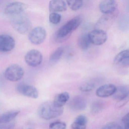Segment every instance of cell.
<instances>
[{
  "mask_svg": "<svg viewBox=\"0 0 129 129\" xmlns=\"http://www.w3.org/2000/svg\"><path fill=\"white\" fill-rule=\"evenodd\" d=\"M63 112V107H57L53 102H45L39 108L38 114L43 119L49 120L60 116Z\"/></svg>",
  "mask_w": 129,
  "mask_h": 129,
  "instance_id": "cell-1",
  "label": "cell"
},
{
  "mask_svg": "<svg viewBox=\"0 0 129 129\" xmlns=\"http://www.w3.org/2000/svg\"><path fill=\"white\" fill-rule=\"evenodd\" d=\"M12 24L16 30L21 34L30 31L31 24L28 16L23 13L14 15L12 19Z\"/></svg>",
  "mask_w": 129,
  "mask_h": 129,
  "instance_id": "cell-2",
  "label": "cell"
},
{
  "mask_svg": "<svg viewBox=\"0 0 129 129\" xmlns=\"http://www.w3.org/2000/svg\"><path fill=\"white\" fill-rule=\"evenodd\" d=\"M82 22V18L80 16H76L71 19L57 31L56 38L59 40L68 38L74 31L78 27Z\"/></svg>",
  "mask_w": 129,
  "mask_h": 129,
  "instance_id": "cell-3",
  "label": "cell"
},
{
  "mask_svg": "<svg viewBox=\"0 0 129 129\" xmlns=\"http://www.w3.org/2000/svg\"><path fill=\"white\" fill-rule=\"evenodd\" d=\"M16 110L9 111L0 116V129H12L15 126V120L19 114Z\"/></svg>",
  "mask_w": 129,
  "mask_h": 129,
  "instance_id": "cell-4",
  "label": "cell"
},
{
  "mask_svg": "<svg viewBox=\"0 0 129 129\" xmlns=\"http://www.w3.org/2000/svg\"><path fill=\"white\" fill-rule=\"evenodd\" d=\"M24 74L23 69L16 64L9 66L5 72L4 76L8 80L16 81L21 80Z\"/></svg>",
  "mask_w": 129,
  "mask_h": 129,
  "instance_id": "cell-5",
  "label": "cell"
},
{
  "mask_svg": "<svg viewBox=\"0 0 129 129\" xmlns=\"http://www.w3.org/2000/svg\"><path fill=\"white\" fill-rule=\"evenodd\" d=\"M46 37V32L44 28L37 27L30 30L28 36V39L31 43L35 45H39L45 40Z\"/></svg>",
  "mask_w": 129,
  "mask_h": 129,
  "instance_id": "cell-6",
  "label": "cell"
},
{
  "mask_svg": "<svg viewBox=\"0 0 129 129\" xmlns=\"http://www.w3.org/2000/svg\"><path fill=\"white\" fill-rule=\"evenodd\" d=\"M26 63L29 66L35 67L40 64L43 60V56L38 50H31L27 53L25 56Z\"/></svg>",
  "mask_w": 129,
  "mask_h": 129,
  "instance_id": "cell-7",
  "label": "cell"
},
{
  "mask_svg": "<svg viewBox=\"0 0 129 129\" xmlns=\"http://www.w3.org/2000/svg\"><path fill=\"white\" fill-rule=\"evenodd\" d=\"M16 89L22 95L32 99H37L39 95L38 91L36 87L25 83H20L18 84Z\"/></svg>",
  "mask_w": 129,
  "mask_h": 129,
  "instance_id": "cell-8",
  "label": "cell"
},
{
  "mask_svg": "<svg viewBox=\"0 0 129 129\" xmlns=\"http://www.w3.org/2000/svg\"><path fill=\"white\" fill-rule=\"evenodd\" d=\"M90 42L95 45H102L105 43L108 38L107 34L102 29H96L88 34Z\"/></svg>",
  "mask_w": 129,
  "mask_h": 129,
  "instance_id": "cell-9",
  "label": "cell"
},
{
  "mask_svg": "<svg viewBox=\"0 0 129 129\" xmlns=\"http://www.w3.org/2000/svg\"><path fill=\"white\" fill-rule=\"evenodd\" d=\"M15 41L13 37L9 35H0V51L6 52L12 50L15 47Z\"/></svg>",
  "mask_w": 129,
  "mask_h": 129,
  "instance_id": "cell-10",
  "label": "cell"
},
{
  "mask_svg": "<svg viewBox=\"0 0 129 129\" xmlns=\"http://www.w3.org/2000/svg\"><path fill=\"white\" fill-rule=\"evenodd\" d=\"M27 8V5L23 3L18 2H13L6 6L4 12L7 15H14L23 13Z\"/></svg>",
  "mask_w": 129,
  "mask_h": 129,
  "instance_id": "cell-11",
  "label": "cell"
},
{
  "mask_svg": "<svg viewBox=\"0 0 129 129\" xmlns=\"http://www.w3.org/2000/svg\"><path fill=\"white\" fill-rule=\"evenodd\" d=\"M87 106L86 100L81 96H78L72 99L69 103V108L75 111H80L84 110Z\"/></svg>",
  "mask_w": 129,
  "mask_h": 129,
  "instance_id": "cell-12",
  "label": "cell"
},
{
  "mask_svg": "<svg viewBox=\"0 0 129 129\" xmlns=\"http://www.w3.org/2000/svg\"><path fill=\"white\" fill-rule=\"evenodd\" d=\"M116 88L117 87L112 84H105L98 88L96 91V94L100 97H108L114 94Z\"/></svg>",
  "mask_w": 129,
  "mask_h": 129,
  "instance_id": "cell-13",
  "label": "cell"
},
{
  "mask_svg": "<svg viewBox=\"0 0 129 129\" xmlns=\"http://www.w3.org/2000/svg\"><path fill=\"white\" fill-rule=\"evenodd\" d=\"M117 4L113 0H104L100 2L99 8L100 11L105 14L113 13L116 9Z\"/></svg>",
  "mask_w": 129,
  "mask_h": 129,
  "instance_id": "cell-14",
  "label": "cell"
},
{
  "mask_svg": "<svg viewBox=\"0 0 129 129\" xmlns=\"http://www.w3.org/2000/svg\"><path fill=\"white\" fill-rule=\"evenodd\" d=\"M49 9L52 13L64 12L67 10V5L64 1L53 0L50 2Z\"/></svg>",
  "mask_w": 129,
  "mask_h": 129,
  "instance_id": "cell-15",
  "label": "cell"
},
{
  "mask_svg": "<svg viewBox=\"0 0 129 129\" xmlns=\"http://www.w3.org/2000/svg\"><path fill=\"white\" fill-rule=\"evenodd\" d=\"M129 56V50H123L118 53L115 57L114 63L116 64H120L123 66H128Z\"/></svg>",
  "mask_w": 129,
  "mask_h": 129,
  "instance_id": "cell-16",
  "label": "cell"
},
{
  "mask_svg": "<svg viewBox=\"0 0 129 129\" xmlns=\"http://www.w3.org/2000/svg\"><path fill=\"white\" fill-rule=\"evenodd\" d=\"M129 89L126 86H121L116 88L113 95V98L118 101L129 97Z\"/></svg>",
  "mask_w": 129,
  "mask_h": 129,
  "instance_id": "cell-17",
  "label": "cell"
},
{
  "mask_svg": "<svg viewBox=\"0 0 129 129\" xmlns=\"http://www.w3.org/2000/svg\"><path fill=\"white\" fill-rule=\"evenodd\" d=\"M87 123V119L86 116L82 115H79L72 124V129H85Z\"/></svg>",
  "mask_w": 129,
  "mask_h": 129,
  "instance_id": "cell-18",
  "label": "cell"
},
{
  "mask_svg": "<svg viewBox=\"0 0 129 129\" xmlns=\"http://www.w3.org/2000/svg\"><path fill=\"white\" fill-rule=\"evenodd\" d=\"M69 98V93L67 92H64L57 95L53 103L57 107H62L68 101Z\"/></svg>",
  "mask_w": 129,
  "mask_h": 129,
  "instance_id": "cell-19",
  "label": "cell"
},
{
  "mask_svg": "<svg viewBox=\"0 0 129 129\" xmlns=\"http://www.w3.org/2000/svg\"><path fill=\"white\" fill-rule=\"evenodd\" d=\"M90 42L88 34H84L81 35L78 38V46L80 49L83 50H86L88 49L90 45Z\"/></svg>",
  "mask_w": 129,
  "mask_h": 129,
  "instance_id": "cell-20",
  "label": "cell"
},
{
  "mask_svg": "<svg viewBox=\"0 0 129 129\" xmlns=\"http://www.w3.org/2000/svg\"><path fill=\"white\" fill-rule=\"evenodd\" d=\"M63 53V48L59 47L52 53L49 58V61L52 64L56 63L61 58Z\"/></svg>",
  "mask_w": 129,
  "mask_h": 129,
  "instance_id": "cell-21",
  "label": "cell"
},
{
  "mask_svg": "<svg viewBox=\"0 0 129 129\" xmlns=\"http://www.w3.org/2000/svg\"><path fill=\"white\" fill-rule=\"evenodd\" d=\"M67 4L69 8L73 11H76L80 9L83 5V1L80 0L67 1Z\"/></svg>",
  "mask_w": 129,
  "mask_h": 129,
  "instance_id": "cell-22",
  "label": "cell"
},
{
  "mask_svg": "<svg viewBox=\"0 0 129 129\" xmlns=\"http://www.w3.org/2000/svg\"><path fill=\"white\" fill-rule=\"evenodd\" d=\"M95 84L93 82H87L80 87V90L83 92H89L93 90L95 87Z\"/></svg>",
  "mask_w": 129,
  "mask_h": 129,
  "instance_id": "cell-23",
  "label": "cell"
},
{
  "mask_svg": "<svg viewBox=\"0 0 129 129\" xmlns=\"http://www.w3.org/2000/svg\"><path fill=\"white\" fill-rule=\"evenodd\" d=\"M103 108V104L100 102L93 103L91 107V112L93 114H98L102 111Z\"/></svg>",
  "mask_w": 129,
  "mask_h": 129,
  "instance_id": "cell-24",
  "label": "cell"
},
{
  "mask_svg": "<svg viewBox=\"0 0 129 129\" xmlns=\"http://www.w3.org/2000/svg\"><path fill=\"white\" fill-rule=\"evenodd\" d=\"M61 16V15L57 13H51L50 14L49 21L52 24H57L60 22Z\"/></svg>",
  "mask_w": 129,
  "mask_h": 129,
  "instance_id": "cell-25",
  "label": "cell"
},
{
  "mask_svg": "<svg viewBox=\"0 0 129 129\" xmlns=\"http://www.w3.org/2000/svg\"><path fill=\"white\" fill-rule=\"evenodd\" d=\"M66 124L62 121H55L51 123L49 125V129H66Z\"/></svg>",
  "mask_w": 129,
  "mask_h": 129,
  "instance_id": "cell-26",
  "label": "cell"
},
{
  "mask_svg": "<svg viewBox=\"0 0 129 129\" xmlns=\"http://www.w3.org/2000/svg\"><path fill=\"white\" fill-rule=\"evenodd\" d=\"M102 129H124L119 124L115 123H110L103 127Z\"/></svg>",
  "mask_w": 129,
  "mask_h": 129,
  "instance_id": "cell-27",
  "label": "cell"
},
{
  "mask_svg": "<svg viewBox=\"0 0 129 129\" xmlns=\"http://www.w3.org/2000/svg\"><path fill=\"white\" fill-rule=\"evenodd\" d=\"M122 123L124 129H129V114L125 115L122 119Z\"/></svg>",
  "mask_w": 129,
  "mask_h": 129,
  "instance_id": "cell-28",
  "label": "cell"
},
{
  "mask_svg": "<svg viewBox=\"0 0 129 129\" xmlns=\"http://www.w3.org/2000/svg\"><path fill=\"white\" fill-rule=\"evenodd\" d=\"M128 101H129V97L121 100H119L118 101V102L116 104V107L117 108H120L123 107L128 102Z\"/></svg>",
  "mask_w": 129,
  "mask_h": 129,
  "instance_id": "cell-29",
  "label": "cell"
},
{
  "mask_svg": "<svg viewBox=\"0 0 129 129\" xmlns=\"http://www.w3.org/2000/svg\"><path fill=\"white\" fill-rule=\"evenodd\" d=\"M22 129H35L34 126L32 124L30 123H28L26 124L23 127Z\"/></svg>",
  "mask_w": 129,
  "mask_h": 129,
  "instance_id": "cell-30",
  "label": "cell"
}]
</instances>
